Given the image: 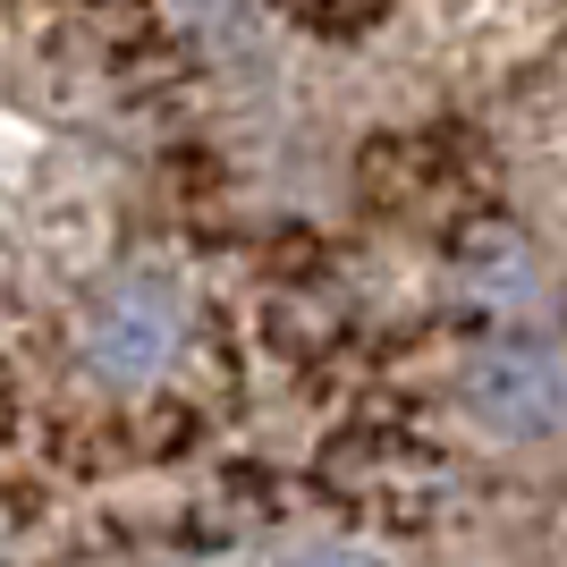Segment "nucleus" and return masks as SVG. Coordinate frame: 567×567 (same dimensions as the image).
I'll return each instance as SVG.
<instances>
[{
    "instance_id": "f257e3e1",
    "label": "nucleus",
    "mask_w": 567,
    "mask_h": 567,
    "mask_svg": "<svg viewBox=\"0 0 567 567\" xmlns=\"http://www.w3.org/2000/svg\"><path fill=\"white\" fill-rule=\"evenodd\" d=\"M169 348H178V306H169V288H153V280L118 288L111 306L94 313V331H85V355H94L102 373H118V381L162 373Z\"/></svg>"
},
{
    "instance_id": "7ed1b4c3",
    "label": "nucleus",
    "mask_w": 567,
    "mask_h": 567,
    "mask_svg": "<svg viewBox=\"0 0 567 567\" xmlns=\"http://www.w3.org/2000/svg\"><path fill=\"white\" fill-rule=\"evenodd\" d=\"M280 567H381L373 550H348V543H313V550H297V559H280Z\"/></svg>"
},
{
    "instance_id": "f03ea898",
    "label": "nucleus",
    "mask_w": 567,
    "mask_h": 567,
    "mask_svg": "<svg viewBox=\"0 0 567 567\" xmlns=\"http://www.w3.org/2000/svg\"><path fill=\"white\" fill-rule=\"evenodd\" d=\"M474 406L499 432H543L559 415V364L543 348H492L474 364Z\"/></svg>"
}]
</instances>
